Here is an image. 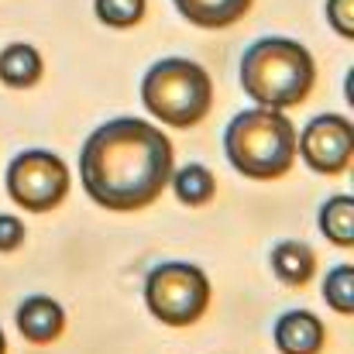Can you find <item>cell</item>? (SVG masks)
I'll use <instances>...</instances> for the list:
<instances>
[{
	"mask_svg": "<svg viewBox=\"0 0 354 354\" xmlns=\"http://www.w3.org/2000/svg\"><path fill=\"white\" fill-rule=\"evenodd\" d=\"M80 179L86 196L104 210H145L172 179V141L148 120H107L80 151Z\"/></svg>",
	"mask_w": 354,
	"mask_h": 354,
	"instance_id": "6da1fadb",
	"label": "cell"
},
{
	"mask_svg": "<svg viewBox=\"0 0 354 354\" xmlns=\"http://www.w3.org/2000/svg\"><path fill=\"white\" fill-rule=\"evenodd\" d=\"M313 83V55L292 38H258L241 59V86L258 107H296L310 97Z\"/></svg>",
	"mask_w": 354,
	"mask_h": 354,
	"instance_id": "7a4b0ae2",
	"label": "cell"
},
{
	"mask_svg": "<svg viewBox=\"0 0 354 354\" xmlns=\"http://www.w3.org/2000/svg\"><path fill=\"white\" fill-rule=\"evenodd\" d=\"M224 151L241 176L261 183L279 179L296 162V127L282 111H241L224 131Z\"/></svg>",
	"mask_w": 354,
	"mask_h": 354,
	"instance_id": "3957f363",
	"label": "cell"
},
{
	"mask_svg": "<svg viewBox=\"0 0 354 354\" xmlns=\"http://www.w3.org/2000/svg\"><path fill=\"white\" fill-rule=\"evenodd\" d=\"M141 104L169 127H196L210 114L214 83L200 62L162 59L141 80Z\"/></svg>",
	"mask_w": 354,
	"mask_h": 354,
	"instance_id": "277c9868",
	"label": "cell"
},
{
	"mask_svg": "<svg viewBox=\"0 0 354 354\" xmlns=\"http://www.w3.org/2000/svg\"><path fill=\"white\" fill-rule=\"evenodd\" d=\"M145 303L165 327H193L210 306V279L189 261L155 265L145 279Z\"/></svg>",
	"mask_w": 354,
	"mask_h": 354,
	"instance_id": "5b68a950",
	"label": "cell"
},
{
	"mask_svg": "<svg viewBox=\"0 0 354 354\" xmlns=\"http://www.w3.org/2000/svg\"><path fill=\"white\" fill-rule=\"evenodd\" d=\"M7 193L17 207L31 214H48L69 193V169L52 151H24L7 169Z\"/></svg>",
	"mask_w": 354,
	"mask_h": 354,
	"instance_id": "8992f818",
	"label": "cell"
},
{
	"mask_svg": "<svg viewBox=\"0 0 354 354\" xmlns=\"http://www.w3.org/2000/svg\"><path fill=\"white\" fill-rule=\"evenodd\" d=\"M351 145L354 127L351 120L341 118V114H320L303 127V134H296V151L320 176L344 172L351 165Z\"/></svg>",
	"mask_w": 354,
	"mask_h": 354,
	"instance_id": "52a82bcc",
	"label": "cell"
},
{
	"mask_svg": "<svg viewBox=\"0 0 354 354\" xmlns=\"http://www.w3.org/2000/svg\"><path fill=\"white\" fill-rule=\"evenodd\" d=\"M272 337L282 354H320L327 344V327L310 310H289L275 320Z\"/></svg>",
	"mask_w": 354,
	"mask_h": 354,
	"instance_id": "ba28073f",
	"label": "cell"
},
{
	"mask_svg": "<svg viewBox=\"0 0 354 354\" xmlns=\"http://www.w3.org/2000/svg\"><path fill=\"white\" fill-rule=\"evenodd\" d=\"M17 330L31 344H52L66 330V310L52 296H28L17 306Z\"/></svg>",
	"mask_w": 354,
	"mask_h": 354,
	"instance_id": "9c48e42d",
	"label": "cell"
},
{
	"mask_svg": "<svg viewBox=\"0 0 354 354\" xmlns=\"http://www.w3.org/2000/svg\"><path fill=\"white\" fill-rule=\"evenodd\" d=\"M272 272L279 275V282L299 289L313 279L317 258H313L310 244H303V241H279L275 251H272Z\"/></svg>",
	"mask_w": 354,
	"mask_h": 354,
	"instance_id": "30bf717a",
	"label": "cell"
},
{
	"mask_svg": "<svg viewBox=\"0 0 354 354\" xmlns=\"http://www.w3.org/2000/svg\"><path fill=\"white\" fill-rule=\"evenodd\" d=\"M176 7L196 28H231L251 10V0H176Z\"/></svg>",
	"mask_w": 354,
	"mask_h": 354,
	"instance_id": "8fae6325",
	"label": "cell"
},
{
	"mask_svg": "<svg viewBox=\"0 0 354 354\" xmlns=\"http://www.w3.org/2000/svg\"><path fill=\"white\" fill-rule=\"evenodd\" d=\"M41 55L35 45H7L0 52V80L10 86V90H28L41 80Z\"/></svg>",
	"mask_w": 354,
	"mask_h": 354,
	"instance_id": "7c38bea8",
	"label": "cell"
},
{
	"mask_svg": "<svg viewBox=\"0 0 354 354\" xmlns=\"http://www.w3.org/2000/svg\"><path fill=\"white\" fill-rule=\"evenodd\" d=\"M169 186L176 189L179 203H186V207H203V203H210L214 193H217L214 172H210L207 165H196V162L186 165V169H179V172H172Z\"/></svg>",
	"mask_w": 354,
	"mask_h": 354,
	"instance_id": "4fadbf2b",
	"label": "cell"
},
{
	"mask_svg": "<svg viewBox=\"0 0 354 354\" xmlns=\"http://www.w3.org/2000/svg\"><path fill=\"white\" fill-rule=\"evenodd\" d=\"M320 231L341 248L354 244V200L351 196H330L320 210Z\"/></svg>",
	"mask_w": 354,
	"mask_h": 354,
	"instance_id": "5bb4252c",
	"label": "cell"
},
{
	"mask_svg": "<svg viewBox=\"0 0 354 354\" xmlns=\"http://www.w3.org/2000/svg\"><path fill=\"white\" fill-rule=\"evenodd\" d=\"M324 299L334 313L351 317L354 313V265H334L324 279Z\"/></svg>",
	"mask_w": 354,
	"mask_h": 354,
	"instance_id": "9a60e30c",
	"label": "cell"
},
{
	"mask_svg": "<svg viewBox=\"0 0 354 354\" xmlns=\"http://www.w3.org/2000/svg\"><path fill=\"white\" fill-rule=\"evenodd\" d=\"M97 17L111 28H134L145 17V0H97Z\"/></svg>",
	"mask_w": 354,
	"mask_h": 354,
	"instance_id": "2e32d148",
	"label": "cell"
},
{
	"mask_svg": "<svg viewBox=\"0 0 354 354\" xmlns=\"http://www.w3.org/2000/svg\"><path fill=\"white\" fill-rule=\"evenodd\" d=\"M327 21L341 38H354V0H327Z\"/></svg>",
	"mask_w": 354,
	"mask_h": 354,
	"instance_id": "e0dca14e",
	"label": "cell"
},
{
	"mask_svg": "<svg viewBox=\"0 0 354 354\" xmlns=\"http://www.w3.org/2000/svg\"><path fill=\"white\" fill-rule=\"evenodd\" d=\"M24 244V224L10 214H0V251H14Z\"/></svg>",
	"mask_w": 354,
	"mask_h": 354,
	"instance_id": "ac0fdd59",
	"label": "cell"
},
{
	"mask_svg": "<svg viewBox=\"0 0 354 354\" xmlns=\"http://www.w3.org/2000/svg\"><path fill=\"white\" fill-rule=\"evenodd\" d=\"M0 354H7V341H3V330H0Z\"/></svg>",
	"mask_w": 354,
	"mask_h": 354,
	"instance_id": "d6986e66",
	"label": "cell"
}]
</instances>
